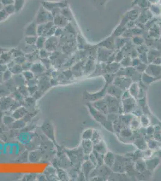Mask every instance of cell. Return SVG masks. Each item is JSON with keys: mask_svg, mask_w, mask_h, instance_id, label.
Returning a JSON list of instances; mask_svg holds the SVG:
<instances>
[{"mask_svg": "<svg viewBox=\"0 0 161 181\" xmlns=\"http://www.w3.org/2000/svg\"><path fill=\"white\" fill-rule=\"evenodd\" d=\"M141 126L139 121V118L137 117H134L130 121L129 125V127L134 132L138 130Z\"/></svg>", "mask_w": 161, "mask_h": 181, "instance_id": "cell-26", "label": "cell"}, {"mask_svg": "<svg viewBox=\"0 0 161 181\" xmlns=\"http://www.w3.org/2000/svg\"><path fill=\"white\" fill-rule=\"evenodd\" d=\"M7 65L6 64H0V73H3L4 71H5L7 69Z\"/></svg>", "mask_w": 161, "mask_h": 181, "instance_id": "cell-55", "label": "cell"}, {"mask_svg": "<svg viewBox=\"0 0 161 181\" xmlns=\"http://www.w3.org/2000/svg\"><path fill=\"white\" fill-rule=\"evenodd\" d=\"M12 54L11 52H2L0 57V64H7L12 60Z\"/></svg>", "mask_w": 161, "mask_h": 181, "instance_id": "cell-25", "label": "cell"}, {"mask_svg": "<svg viewBox=\"0 0 161 181\" xmlns=\"http://www.w3.org/2000/svg\"><path fill=\"white\" fill-rule=\"evenodd\" d=\"M2 52H3V50L0 48V57H1V54H2Z\"/></svg>", "mask_w": 161, "mask_h": 181, "instance_id": "cell-59", "label": "cell"}, {"mask_svg": "<svg viewBox=\"0 0 161 181\" xmlns=\"http://www.w3.org/2000/svg\"><path fill=\"white\" fill-rule=\"evenodd\" d=\"M93 152L94 153L96 158L97 162V165H101L104 164L103 162V154H100L99 153L97 152L96 151L93 150Z\"/></svg>", "mask_w": 161, "mask_h": 181, "instance_id": "cell-38", "label": "cell"}, {"mask_svg": "<svg viewBox=\"0 0 161 181\" xmlns=\"http://www.w3.org/2000/svg\"><path fill=\"white\" fill-rule=\"evenodd\" d=\"M46 41V39L44 36H40L39 37H37V41L35 43L37 48L39 50L43 49L45 45Z\"/></svg>", "mask_w": 161, "mask_h": 181, "instance_id": "cell-34", "label": "cell"}, {"mask_svg": "<svg viewBox=\"0 0 161 181\" xmlns=\"http://www.w3.org/2000/svg\"><path fill=\"white\" fill-rule=\"evenodd\" d=\"M27 113V111L25 108L20 107L17 108L13 113L12 117L15 120H20L22 119Z\"/></svg>", "mask_w": 161, "mask_h": 181, "instance_id": "cell-21", "label": "cell"}, {"mask_svg": "<svg viewBox=\"0 0 161 181\" xmlns=\"http://www.w3.org/2000/svg\"><path fill=\"white\" fill-rule=\"evenodd\" d=\"M133 144H135V146L137 147V149L138 150L144 151L148 149L147 141L146 139H144L143 138L139 137V138H138L137 139L135 140V141H133Z\"/></svg>", "mask_w": 161, "mask_h": 181, "instance_id": "cell-18", "label": "cell"}, {"mask_svg": "<svg viewBox=\"0 0 161 181\" xmlns=\"http://www.w3.org/2000/svg\"><path fill=\"white\" fill-rule=\"evenodd\" d=\"M52 14L48 13V12L44 9H43V10H40L37 18V23L39 24H43L46 23H47L52 21V20H51V18H52Z\"/></svg>", "mask_w": 161, "mask_h": 181, "instance_id": "cell-12", "label": "cell"}, {"mask_svg": "<svg viewBox=\"0 0 161 181\" xmlns=\"http://www.w3.org/2000/svg\"><path fill=\"white\" fill-rule=\"evenodd\" d=\"M4 9L5 10V11L10 15L12 13H13L14 12H16L15 11V7L14 5V4H10L8 5H5L4 7Z\"/></svg>", "mask_w": 161, "mask_h": 181, "instance_id": "cell-42", "label": "cell"}, {"mask_svg": "<svg viewBox=\"0 0 161 181\" xmlns=\"http://www.w3.org/2000/svg\"><path fill=\"white\" fill-rule=\"evenodd\" d=\"M147 65H145L144 63H139V64H138L137 66H136V67H135V69H136V71H137L138 72H139V73H144V71H145V70H146V68H147Z\"/></svg>", "mask_w": 161, "mask_h": 181, "instance_id": "cell-44", "label": "cell"}, {"mask_svg": "<svg viewBox=\"0 0 161 181\" xmlns=\"http://www.w3.org/2000/svg\"><path fill=\"white\" fill-rule=\"evenodd\" d=\"M8 69L10 70V71L13 74H19L22 73L24 71L22 66L21 65L16 64V63Z\"/></svg>", "mask_w": 161, "mask_h": 181, "instance_id": "cell-33", "label": "cell"}, {"mask_svg": "<svg viewBox=\"0 0 161 181\" xmlns=\"http://www.w3.org/2000/svg\"><path fill=\"white\" fill-rule=\"evenodd\" d=\"M161 158L159 156H155L153 158H149L146 159L145 162L147 167V171L150 173H153L156 167L161 163Z\"/></svg>", "mask_w": 161, "mask_h": 181, "instance_id": "cell-8", "label": "cell"}, {"mask_svg": "<svg viewBox=\"0 0 161 181\" xmlns=\"http://www.w3.org/2000/svg\"><path fill=\"white\" fill-rule=\"evenodd\" d=\"M0 1L4 6L13 4L15 2V0H0Z\"/></svg>", "mask_w": 161, "mask_h": 181, "instance_id": "cell-53", "label": "cell"}, {"mask_svg": "<svg viewBox=\"0 0 161 181\" xmlns=\"http://www.w3.org/2000/svg\"><path fill=\"white\" fill-rule=\"evenodd\" d=\"M42 131L44 132V133L51 140H52L54 142H55V137H54V133L53 130L52 125L49 122H45L43 126H42Z\"/></svg>", "mask_w": 161, "mask_h": 181, "instance_id": "cell-14", "label": "cell"}, {"mask_svg": "<svg viewBox=\"0 0 161 181\" xmlns=\"http://www.w3.org/2000/svg\"><path fill=\"white\" fill-rule=\"evenodd\" d=\"M89 111L92 117L97 122H99L102 125L106 120V115L102 114V112L97 111L96 109L94 108L92 104L90 102H88L86 104Z\"/></svg>", "mask_w": 161, "mask_h": 181, "instance_id": "cell-7", "label": "cell"}, {"mask_svg": "<svg viewBox=\"0 0 161 181\" xmlns=\"http://www.w3.org/2000/svg\"><path fill=\"white\" fill-rule=\"evenodd\" d=\"M112 173V169L108 167L105 164H103L101 165H97L95 168V169L92 172L89 178L95 176H100L105 178L106 179H108V178Z\"/></svg>", "mask_w": 161, "mask_h": 181, "instance_id": "cell-2", "label": "cell"}, {"mask_svg": "<svg viewBox=\"0 0 161 181\" xmlns=\"http://www.w3.org/2000/svg\"><path fill=\"white\" fill-rule=\"evenodd\" d=\"M159 148L161 150V144H160V145H159Z\"/></svg>", "mask_w": 161, "mask_h": 181, "instance_id": "cell-60", "label": "cell"}, {"mask_svg": "<svg viewBox=\"0 0 161 181\" xmlns=\"http://www.w3.org/2000/svg\"><path fill=\"white\" fill-rule=\"evenodd\" d=\"M146 141H147V143L148 149L154 151V150H156L158 148H159L158 143L157 141H156L155 140H153L152 138L147 140Z\"/></svg>", "mask_w": 161, "mask_h": 181, "instance_id": "cell-35", "label": "cell"}, {"mask_svg": "<svg viewBox=\"0 0 161 181\" xmlns=\"http://www.w3.org/2000/svg\"><path fill=\"white\" fill-rule=\"evenodd\" d=\"M139 121L141 123V126L143 127H147L151 125V121L148 117L147 115L146 114H143L141 115L139 117Z\"/></svg>", "mask_w": 161, "mask_h": 181, "instance_id": "cell-29", "label": "cell"}, {"mask_svg": "<svg viewBox=\"0 0 161 181\" xmlns=\"http://www.w3.org/2000/svg\"><path fill=\"white\" fill-rule=\"evenodd\" d=\"M49 53L48 50H44L43 49L40 50V56L43 59H47L49 56Z\"/></svg>", "mask_w": 161, "mask_h": 181, "instance_id": "cell-51", "label": "cell"}, {"mask_svg": "<svg viewBox=\"0 0 161 181\" xmlns=\"http://www.w3.org/2000/svg\"><path fill=\"white\" fill-rule=\"evenodd\" d=\"M1 110L0 109V121L1 120V119H2V118H3L2 117V112H1Z\"/></svg>", "mask_w": 161, "mask_h": 181, "instance_id": "cell-57", "label": "cell"}, {"mask_svg": "<svg viewBox=\"0 0 161 181\" xmlns=\"http://www.w3.org/2000/svg\"><path fill=\"white\" fill-rule=\"evenodd\" d=\"M67 154L70 162L73 164L80 163L82 159H85L86 156L81 146L76 149L67 151Z\"/></svg>", "mask_w": 161, "mask_h": 181, "instance_id": "cell-3", "label": "cell"}, {"mask_svg": "<svg viewBox=\"0 0 161 181\" xmlns=\"http://www.w3.org/2000/svg\"><path fill=\"white\" fill-rule=\"evenodd\" d=\"M22 76L24 77V79L28 81L32 80V79L34 78V74L32 71L26 70L25 71H23Z\"/></svg>", "mask_w": 161, "mask_h": 181, "instance_id": "cell-39", "label": "cell"}, {"mask_svg": "<svg viewBox=\"0 0 161 181\" xmlns=\"http://www.w3.org/2000/svg\"><path fill=\"white\" fill-rule=\"evenodd\" d=\"M93 150L103 155H104L108 151L106 145L103 140H102L100 143L94 145Z\"/></svg>", "mask_w": 161, "mask_h": 181, "instance_id": "cell-22", "label": "cell"}, {"mask_svg": "<svg viewBox=\"0 0 161 181\" xmlns=\"http://www.w3.org/2000/svg\"><path fill=\"white\" fill-rule=\"evenodd\" d=\"M104 98L105 99L108 108V113L123 114V109L121 99L114 97L109 94H106Z\"/></svg>", "mask_w": 161, "mask_h": 181, "instance_id": "cell-1", "label": "cell"}, {"mask_svg": "<svg viewBox=\"0 0 161 181\" xmlns=\"http://www.w3.org/2000/svg\"></svg>", "mask_w": 161, "mask_h": 181, "instance_id": "cell-62", "label": "cell"}, {"mask_svg": "<svg viewBox=\"0 0 161 181\" xmlns=\"http://www.w3.org/2000/svg\"><path fill=\"white\" fill-rule=\"evenodd\" d=\"M148 75L155 78H161V66L155 64H150L148 65L144 71Z\"/></svg>", "mask_w": 161, "mask_h": 181, "instance_id": "cell-9", "label": "cell"}, {"mask_svg": "<svg viewBox=\"0 0 161 181\" xmlns=\"http://www.w3.org/2000/svg\"><path fill=\"white\" fill-rule=\"evenodd\" d=\"M124 90L113 83L108 85L106 88V94L119 99H122Z\"/></svg>", "mask_w": 161, "mask_h": 181, "instance_id": "cell-10", "label": "cell"}, {"mask_svg": "<svg viewBox=\"0 0 161 181\" xmlns=\"http://www.w3.org/2000/svg\"><path fill=\"white\" fill-rule=\"evenodd\" d=\"M26 58L25 57H23L22 56H19V57H17L15 59V63L16 64H19V65H21V64H23L24 63H25L26 62Z\"/></svg>", "mask_w": 161, "mask_h": 181, "instance_id": "cell-50", "label": "cell"}, {"mask_svg": "<svg viewBox=\"0 0 161 181\" xmlns=\"http://www.w3.org/2000/svg\"><path fill=\"white\" fill-rule=\"evenodd\" d=\"M152 138L158 143H161V132H155L153 135L152 136Z\"/></svg>", "mask_w": 161, "mask_h": 181, "instance_id": "cell-46", "label": "cell"}, {"mask_svg": "<svg viewBox=\"0 0 161 181\" xmlns=\"http://www.w3.org/2000/svg\"><path fill=\"white\" fill-rule=\"evenodd\" d=\"M118 133L122 138L127 139L131 138L133 135L134 131H133L129 126H126L122 128Z\"/></svg>", "mask_w": 161, "mask_h": 181, "instance_id": "cell-20", "label": "cell"}, {"mask_svg": "<svg viewBox=\"0 0 161 181\" xmlns=\"http://www.w3.org/2000/svg\"><path fill=\"white\" fill-rule=\"evenodd\" d=\"M152 63L157 65H161V58L160 57H156L154 60L152 62Z\"/></svg>", "mask_w": 161, "mask_h": 181, "instance_id": "cell-54", "label": "cell"}, {"mask_svg": "<svg viewBox=\"0 0 161 181\" xmlns=\"http://www.w3.org/2000/svg\"><path fill=\"white\" fill-rule=\"evenodd\" d=\"M24 4V0H15L14 5L15 7L16 12L20 11L23 7Z\"/></svg>", "mask_w": 161, "mask_h": 181, "instance_id": "cell-37", "label": "cell"}, {"mask_svg": "<svg viewBox=\"0 0 161 181\" xmlns=\"http://www.w3.org/2000/svg\"><path fill=\"white\" fill-rule=\"evenodd\" d=\"M129 58H128L127 59H122V62H121V64L122 65H123V66H125V68L126 67H128L130 66L131 65H132V62L130 59H129Z\"/></svg>", "mask_w": 161, "mask_h": 181, "instance_id": "cell-52", "label": "cell"}, {"mask_svg": "<svg viewBox=\"0 0 161 181\" xmlns=\"http://www.w3.org/2000/svg\"><path fill=\"white\" fill-rule=\"evenodd\" d=\"M67 19L65 18L64 17L57 15V16H55L54 20V24L55 26H57L59 27H63L66 25V22H67Z\"/></svg>", "mask_w": 161, "mask_h": 181, "instance_id": "cell-28", "label": "cell"}, {"mask_svg": "<svg viewBox=\"0 0 161 181\" xmlns=\"http://www.w3.org/2000/svg\"><path fill=\"white\" fill-rule=\"evenodd\" d=\"M102 140H103V139H102V136L100 132L98 131L97 130H94V132H93L92 138L91 139V141H92L93 144L94 145L96 144L97 143H100Z\"/></svg>", "mask_w": 161, "mask_h": 181, "instance_id": "cell-30", "label": "cell"}, {"mask_svg": "<svg viewBox=\"0 0 161 181\" xmlns=\"http://www.w3.org/2000/svg\"><path fill=\"white\" fill-rule=\"evenodd\" d=\"M132 83L133 82L131 78L126 76H116L112 82L113 84L119 87L124 91L128 90Z\"/></svg>", "mask_w": 161, "mask_h": 181, "instance_id": "cell-6", "label": "cell"}, {"mask_svg": "<svg viewBox=\"0 0 161 181\" xmlns=\"http://www.w3.org/2000/svg\"><path fill=\"white\" fill-rule=\"evenodd\" d=\"M2 74L3 73H0V83H1L3 82V79H2Z\"/></svg>", "mask_w": 161, "mask_h": 181, "instance_id": "cell-56", "label": "cell"}, {"mask_svg": "<svg viewBox=\"0 0 161 181\" xmlns=\"http://www.w3.org/2000/svg\"><path fill=\"white\" fill-rule=\"evenodd\" d=\"M155 132V129H154V126L150 125L147 127H146V133L147 135L150 137L153 135V134Z\"/></svg>", "mask_w": 161, "mask_h": 181, "instance_id": "cell-47", "label": "cell"}, {"mask_svg": "<svg viewBox=\"0 0 161 181\" xmlns=\"http://www.w3.org/2000/svg\"><path fill=\"white\" fill-rule=\"evenodd\" d=\"M89 159L96 167L97 166V162L96 158L94 154V153L92 151L89 155Z\"/></svg>", "mask_w": 161, "mask_h": 181, "instance_id": "cell-49", "label": "cell"}, {"mask_svg": "<svg viewBox=\"0 0 161 181\" xmlns=\"http://www.w3.org/2000/svg\"><path fill=\"white\" fill-rule=\"evenodd\" d=\"M108 85L109 84L108 83H105L103 88L100 91H98L96 93H90V92H88L87 91H84L83 94L84 98L89 101V102L92 103L104 98L106 94V88Z\"/></svg>", "mask_w": 161, "mask_h": 181, "instance_id": "cell-4", "label": "cell"}, {"mask_svg": "<svg viewBox=\"0 0 161 181\" xmlns=\"http://www.w3.org/2000/svg\"><path fill=\"white\" fill-rule=\"evenodd\" d=\"M93 132H94V130L92 129H87L85 130L82 134V139L86 140H91Z\"/></svg>", "mask_w": 161, "mask_h": 181, "instance_id": "cell-32", "label": "cell"}, {"mask_svg": "<svg viewBox=\"0 0 161 181\" xmlns=\"http://www.w3.org/2000/svg\"><path fill=\"white\" fill-rule=\"evenodd\" d=\"M25 33L28 36H35L37 34V26L34 23H32L26 29Z\"/></svg>", "mask_w": 161, "mask_h": 181, "instance_id": "cell-27", "label": "cell"}, {"mask_svg": "<svg viewBox=\"0 0 161 181\" xmlns=\"http://www.w3.org/2000/svg\"><path fill=\"white\" fill-rule=\"evenodd\" d=\"M159 79L158 78H155L153 77L152 76H150L149 75H148L147 74H146L145 72L142 73L141 75V81L146 86H148L149 85H150L152 82H153L154 81L158 80Z\"/></svg>", "mask_w": 161, "mask_h": 181, "instance_id": "cell-23", "label": "cell"}, {"mask_svg": "<svg viewBox=\"0 0 161 181\" xmlns=\"http://www.w3.org/2000/svg\"><path fill=\"white\" fill-rule=\"evenodd\" d=\"M12 73L10 71V69H7L2 74V79L3 82H5L8 80L12 76Z\"/></svg>", "mask_w": 161, "mask_h": 181, "instance_id": "cell-40", "label": "cell"}, {"mask_svg": "<svg viewBox=\"0 0 161 181\" xmlns=\"http://www.w3.org/2000/svg\"><path fill=\"white\" fill-rule=\"evenodd\" d=\"M123 109V114H132V112L136 108L137 104L136 99L131 95L129 97L121 99Z\"/></svg>", "mask_w": 161, "mask_h": 181, "instance_id": "cell-5", "label": "cell"}, {"mask_svg": "<svg viewBox=\"0 0 161 181\" xmlns=\"http://www.w3.org/2000/svg\"><path fill=\"white\" fill-rule=\"evenodd\" d=\"M96 166L89 160H85L82 165V172L84 173L86 179H89L92 172L95 169Z\"/></svg>", "mask_w": 161, "mask_h": 181, "instance_id": "cell-13", "label": "cell"}, {"mask_svg": "<svg viewBox=\"0 0 161 181\" xmlns=\"http://www.w3.org/2000/svg\"><path fill=\"white\" fill-rule=\"evenodd\" d=\"M37 37L36 36H27L25 38V41L29 45H32L36 43Z\"/></svg>", "mask_w": 161, "mask_h": 181, "instance_id": "cell-45", "label": "cell"}, {"mask_svg": "<svg viewBox=\"0 0 161 181\" xmlns=\"http://www.w3.org/2000/svg\"><path fill=\"white\" fill-rule=\"evenodd\" d=\"M103 127L106 129L108 131L111 132V133H115L114 132V123L113 122L111 121L108 120L106 119V121L102 124Z\"/></svg>", "mask_w": 161, "mask_h": 181, "instance_id": "cell-36", "label": "cell"}, {"mask_svg": "<svg viewBox=\"0 0 161 181\" xmlns=\"http://www.w3.org/2000/svg\"><path fill=\"white\" fill-rule=\"evenodd\" d=\"M92 104L95 109H96L97 111L102 112V114L105 115H107L108 114V105L104 98L92 102Z\"/></svg>", "mask_w": 161, "mask_h": 181, "instance_id": "cell-11", "label": "cell"}, {"mask_svg": "<svg viewBox=\"0 0 161 181\" xmlns=\"http://www.w3.org/2000/svg\"><path fill=\"white\" fill-rule=\"evenodd\" d=\"M129 91V94L132 97H133L135 99H137L138 92L139 90V87L138 83L133 82L131 85L130 86L129 89L128 90Z\"/></svg>", "mask_w": 161, "mask_h": 181, "instance_id": "cell-24", "label": "cell"}, {"mask_svg": "<svg viewBox=\"0 0 161 181\" xmlns=\"http://www.w3.org/2000/svg\"><path fill=\"white\" fill-rule=\"evenodd\" d=\"M9 14L5 11L4 9H2L0 10V23L5 20L8 16Z\"/></svg>", "mask_w": 161, "mask_h": 181, "instance_id": "cell-41", "label": "cell"}, {"mask_svg": "<svg viewBox=\"0 0 161 181\" xmlns=\"http://www.w3.org/2000/svg\"><path fill=\"white\" fill-rule=\"evenodd\" d=\"M116 160V154L110 151H108L103 156L104 164L107 165L108 167L112 169Z\"/></svg>", "mask_w": 161, "mask_h": 181, "instance_id": "cell-15", "label": "cell"}, {"mask_svg": "<svg viewBox=\"0 0 161 181\" xmlns=\"http://www.w3.org/2000/svg\"><path fill=\"white\" fill-rule=\"evenodd\" d=\"M31 70L33 73H41L45 70V68L40 63L32 64Z\"/></svg>", "mask_w": 161, "mask_h": 181, "instance_id": "cell-31", "label": "cell"}, {"mask_svg": "<svg viewBox=\"0 0 161 181\" xmlns=\"http://www.w3.org/2000/svg\"><path fill=\"white\" fill-rule=\"evenodd\" d=\"M58 175L62 180H67L68 179V176L67 173L63 170H58Z\"/></svg>", "mask_w": 161, "mask_h": 181, "instance_id": "cell-48", "label": "cell"}, {"mask_svg": "<svg viewBox=\"0 0 161 181\" xmlns=\"http://www.w3.org/2000/svg\"><path fill=\"white\" fill-rule=\"evenodd\" d=\"M2 120H3V122L5 125H8L14 122L15 119L13 117H10V116H4L2 118Z\"/></svg>", "mask_w": 161, "mask_h": 181, "instance_id": "cell-43", "label": "cell"}, {"mask_svg": "<svg viewBox=\"0 0 161 181\" xmlns=\"http://www.w3.org/2000/svg\"><path fill=\"white\" fill-rule=\"evenodd\" d=\"M81 147L86 155H89L93 151L94 147V144L90 140H82L81 142Z\"/></svg>", "mask_w": 161, "mask_h": 181, "instance_id": "cell-16", "label": "cell"}, {"mask_svg": "<svg viewBox=\"0 0 161 181\" xmlns=\"http://www.w3.org/2000/svg\"><path fill=\"white\" fill-rule=\"evenodd\" d=\"M2 6H3V5L2 4V3H1V1H0V10H1V9H2Z\"/></svg>", "mask_w": 161, "mask_h": 181, "instance_id": "cell-58", "label": "cell"}, {"mask_svg": "<svg viewBox=\"0 0 161 181\" xmlns=\"http://www.w3.org/2000/svg\"><path fill=\"white\" fill-rule=\"evenodd\" d=\"M134 168L135 171L139 174L143 173L147 171V167L145 162V160L143 158L137 159L134 164Z\"/></svg>", "mask_w": 161, "mask_h": 181, "instance_id": "cell-17", "label": "cell"}, {"mask_svg": "<svg viewBox=\"0 0 161 181\" xmlns=\"http://www.w3.org/2000/svg\"><path fill=\"white\" fill-rule=\"evenodd\" d=\"M159 125H160V126H161V122H160V123H159Z\"/></svg>", "mask_w": 161, "mask_h": 181, "instance_id": "cell-61", "label": "cell"}, {"mask_svg": "<svg viewBox=\"0 0 161 181\" xmlns=\"http://www.w3.org/2000/svg\"><path fill=\"white\" fill-rule=\"evenodd\" d=\"M13 104V101L11 98H3L0 100V109L1 111H6L11 108Z\"/></svg>", "mask_w": 161, "mask_h": 181, "instance_id": "cell-19", "label": "cell"}]
</instances>
